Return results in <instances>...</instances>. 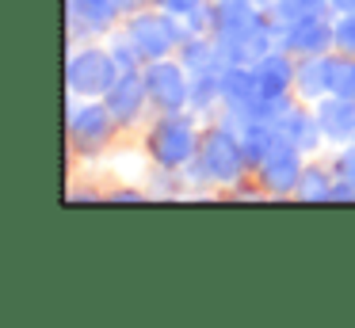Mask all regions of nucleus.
<instances>
[{"label": "nucleus", "mask_w": 355, "mask_h": 328, "mask_svg": "<svg viewBox=\"0 0 355 328\" xmlns=\"http://www.w3.org/2000/svg\"><path fill=\"white\" fill-rule=\"evenodd\" d=\"M123 38L134 46V53L146 65V61H161V58L180 53V46L187 38V27L180 23V15L164 12V8H157V12L153 8H141V12H130V19L123 27Z\"/></svg>", "instance_id": "f257e3e1"}, {"label": "nucleus", "mask_w": 355, "mask_h": 328, "mask_svg": "<svg viewBox=\"0 0 355 328\" xmlns=\"http://www.w3.org/2000/svg\"><path fill=\"white\" fill-rule=\"evenodd\" d=\"M199 145H202V137L195 134L191 119H184V114H157L149 134H146L149 157L164 172H180V168L195 164Z\"/></svg>", "instance_id": "f03ea898"}, {"label": "nucleus", "mask_w": 355, "mask_h": 328, "mask_svg": "<svg viewBox=\"0 0 355 328\" xmlns=\"http://www.w3.org/2000/svg\"><path fill=\"white\" fill-rule=\"evenodd\" d=\"M149 88V103L157 114H184L191 107V69L176 58H161V61H146L141 65Z\"/></svg>", "instance_id": "7ed1b4c3"}, {"label": "nucleus", "mask_w": 355, "mask_h": 328, "mask_svg": "<svg viewBox=\"0 0 355 328\" xmlns=\"http://www.w3.org/2000/svg\"><path fill=\"white\" fill-rule=\"evenodd\" d=\"M195 164H199L202 175L214 180V183H237L241 175L248 172L245 145H241V137L233 134L230 126H214V130L202 134V145H199Z\"/></svg>", "instance_id": "20e7f679"}, {"label": "nucleus", "mask_w": 355, "mask_h": 328, "mask_svg": "<svg viewBox=\"0 0 355 328\" xmlns=\"http://www.w3.org/2000/svg\"><path fill=\"white\" fill-rule=\"evenodd\" d=\"M119 76H123V69L115 61V50L88 46L69 58V92L80 99H103Z\"/></svg>", "instance_id": "39448f33"}, {"label": "nucleus", "mask_w": 355, "mask_h": 328, "mask_svg": "<svg viewBox=\"0 0 355 328\" xmlns=\"http://www.w3.org/2000/svg\"><path fill=\"white\" fill-rule=\"evenodd\" d=\"M119 122L103 99H85L69 107V145L77 153H96L115 137Z\"/></svg>", "instance_id": "423d86ee"}, {"label": "nucleus", "mask_w": 355, "mask_h": 328, "mask_svg": "<svg viewBox=\"0 0 355 328\" xmlns=\"http://www.w3.org/2000/svg\"><path fill=\"white\" fill-rule=\"evenodd\" d=\"M302 172H306V153L298 149L294 141H286L279 134V141L271 145V153L260 160L256 175H260V187L268 195H294L302 183Z\"/></svg>", "instance_id": "0eeeda50"}, {"label": "nucleus", "mask_w": 355, "mask_h": 328, "mask_svg": "<svg viewBox=\"0 0 355 328\" xmlns=\"http://www.w3.org/2000/svg\"><path fill=\"white\" fill-rule=\"evenodd\" d=\"M103 103L111 107V114H115L119 126H134V122L153 107V103H149V88H146L141 69H130V73L119 76V80L111 84V92L103 96Z\"/></svg>", "instance_id": "6e6552de"}, {"label": "nucleus", "mask_w": 355, "mask_h": 328, "mask_svg": "<svg viewBox=\"0 0 355 328\" xmlns=\"http://www.w3.org/2000/svg\"><path fill=\"white\" fill-rule=\"evenodd\" d=\"M279 31V46L294 58H317V53H332V23L324 15H313V19H298L286 23Z\"/></svg>", "instance_id": "1a4fd4ad"}, {"label": "nucleus", "mask_w": 355, "mask_h": 328, "mask_svg": "<svg viewBox=\"0 0 355 328\" xmlns=\"http://www.w3.org/2000/svg\"><path fill=\"white\" fill-rule=\"evenodd\" d=\"M256 84H260V96L263 99H286L294 92V73H298V61H294V53H286L283 46L271 53H263L260 61H256Z\"/></svg>", "instance_id": "9d476101"}, {"label": "nucleus", "mask_w": 355, "mask_h": 328, "mask_svg": "<svg viewBox=\"0 0 355 328\" xmlns=\"http://www.w3.org/2000/svg\"><path fill=\"white\" fill-rule=\"evenodd\" d=\"M332 53H317V58H298V73H294V92L302 103H321L332 96Z\"/></svg>", "instance_id": "9b49d317"}, {"label": "nucleus", "mask_w": 355, "mask_h": 328, "mask_svg": "<svg viewBox=\"0 0 355 328\" xmlns=\"http://www.w3.org/2000/svg\"><path fill=\"white\" fill-rule=\"evenodd\" d=\"M313 114L329 141H352L355 137V99L352 96H324L321 103H313Z\"/></svg>", "instance_id": "f8f14e48"}, {"label": "nucleus", "mask_w": 355, "mask_h": 328, "mask_svg": "<svg viewBox=\"0 0 355 328\" xmlns=\"http://www.w3.org/2000/svg\"><path fill=\"white\" fill-rule=\"evenodd\" d=\"M69 12H73V23L103 31L123 15V4H119V0H69Z\"/></svg>", "instance_id": "ddd939ff"}, {"label": "nucleus", "mask_w": 355, "mask_h": 328, "mask_svg": "<svg viewBox=\"0 0 355 328\" xmlns=\"http://www.w3.org/2000/svg\"><path fill=\"white\" fill-rule=\"evenodd\" d=\"M324 12H329V0H271L268 19L275 27H286V23L313 19V15H324Z\"/></svg>", "instance_id": "4468645a"}, {"label": "nucleus", "mask_w": 355, "mask_h": 328, "mask_svg": "<svg viewBox=\"0 0 355 328\" xmlns=\"http://www.w3.org/2000/svg\"><path fill=\"white\" fill-rule=\"evenodd\" d=\"M332 187H336V172H324V168H317V164H306L302 183H298L294 195L298 198H332Z\"/></svg>", "instance_id": "2eb2a0df"}, {"label": "nucleus", "mask_w": 355, "mask_h": 328, "mask_svg": "<svg viewBox=\"0 0 355 328\" xmlns=\"http://www.w3.org/2000/svg\"><path fill=\"white\" fill-rule=\"evenodd\" d=\"M332 53L355 58V12H344L332 19Z\"/></svg>", "instance_id": "dca6fc26"}, {"label": "nucleus", "mask_w": 355, "mask_h": 328, "mask_svg": "<svg viewBox=\"0 0 355 328\" xmlns=\"http://www.w3.org/2000/svg\"><path fill=\"white\" fill-rule=\"evenodd\" d=\"M202 4H207V0H157V8H164V12L180 15V19H187L191 12H199Z\"/></svg>", "instance_id": "f3484780"}, {"label": "nucleus", "mask_w": 355, "mask_h": 328, "mask_svg": "<svg viewBox=\"0 0 355 328\" xmlns=\"http://www.w3.org/2000/svg\"><path fill=\"white\" fill-rule=\"evenodd\" d=\"M329 12H332V15H344V12H355V0H329Z\"/></svg>", "instance_id": "a211bd4d"}, {"label": "nucleus", "mask_w": 355, "mask_h": 328, "mask_svg": "<svg viewBox=\"0 0 355 328\" xmlns=\"http://www.w3.org/2000/svg\"><path fill=\"white\" fill-rule=\"evenodd\" d=\"M123 4V12L130 15V12H141V8H149V4H157V0H119Z\"/></svg>", "instance_id": "6ab92c4d"}, {"label": "nucleus", "mask_w": 355, "mask_h": 328, "mask_svg": "<svg viewBox=\"0 0 355 328\" xmlns=\"http://www.w3.org/2000/svg\"><path fill=\"white\" fill-rule=\"evenodd\" d=\"M214 4H252V0H214Z\"/></svg>", "instance_id": "aec40b11"}]
</instances>
